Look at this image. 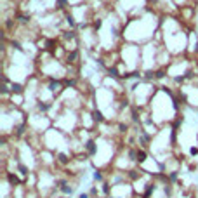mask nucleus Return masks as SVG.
<instances>
[{"label":"nucleus","instance_id":"nucleus-4","mask_svg":"<svg viewBox=\"0 0 198 198\" xmlns=\"http://www.w3.org/2000/svg\"><path fill=\"white\" fill-rule=\"evenodd\" d=\"M94 118L96 120H103V115H101L99 111H94Z\"/></svg>","mask_w":198,"mask_h":198},{"label":"nucleus","instance_id":"nucleus-5","mask_svg":"<svg viewBox=\"0 0 198 198\" xmlns=\"http://www.w3.org/2000/svg\"><path fill=\"white\" fill-rule=\"evenodd\" d=\"M50 89H52V91H56V89H58V82H56V83H54V82L50 83Z\"/></svg>","mask_w":198,"mask_h":198},{"label":"nucleus","instance_id":"nucleus-3","mask_svg":"<svg viewBox=\"0 0 198 198\" xmlns=\"http://www.w3.org/2000/svg\"><path fill=\"white\" fill-rule=\"evenodd\" d=\"M12 91L14 92H21L23 89H21V85H17V83H16V85H12Z\"/></svg>","mask_w":198,"mask_h":198},{"label":"nucleus","instance_id":"nucleus-1","mask_svg":"<svg viewBox=\"0 0 198 198\" xmlns=\"http://www.w3.org/2000/svg\"><path fill=\"white\" fill-rule=\"evenodd\" d=\"M136 160H139V162H144V160H146V153H144V151L137 153V158H136Z\"/></svg>","mask_w":198,"mask_h":198},{"label":"nucleus","instance_id":"nucleus-6","mask_svg":"<svg viewBox=\"0 0 198 198\" xmlns=\"http://www.w3.org/2000/svg\"><path fill=\"white\" fill-rule=\"evenodd\" d=\"M101 177H103V176H101L99 172H96V174H94V179H101Z\"/></svg>","mask_w":198,"mask_h":198},{"label":"nucleus","instance_id":"nucleus-2","mask_svg":"<svg viewBox=\"0 0 198 198\" xmlns=\"http://www.w3.org/2000/svg\"><path fill=\"white\" fill-rule=\"evenodd\" d=\"M87 149H89L91 153H94V151H96V148H94V143H92V141H89V143H87Z\"/></svg>","mask_w":198,"mask_h":198}]
</instances>
